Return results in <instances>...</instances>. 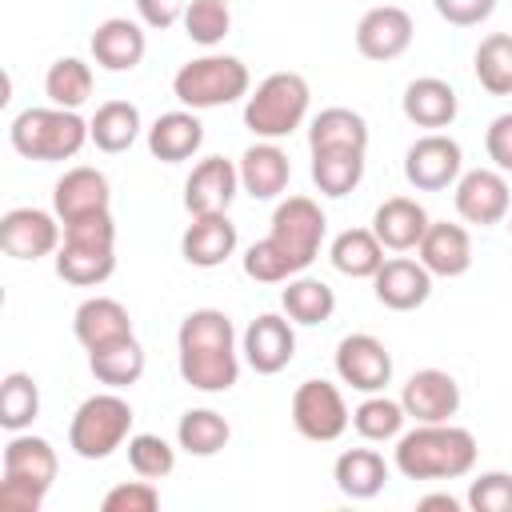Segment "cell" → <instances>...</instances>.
Returning a JSON list of instances; mask_svg holds the SVG:
<instances>
[{
    "label": "cell",
    "mask_w": 512,
    "mask_h": 512,
    "mask_svg": "<svg viewBox=\"0 0 512 512\" xmlns=\"http://www.w3.org/2000/svg\"><path fill=\"white\" fill-rule=\"evenodd\" d=\"M324 148H356L368 152V120L344 104H332L324 112L312 116L308 124V152H324Z\"/></svg>",
    "instance_id": "cell-30"
},
{
    "label": "cell",
    "mask_w": 512,
    "mask_h": 512,
    "mask_svg": "<svg viewBox=\"0 0 512 512\" xmlns=\"http://www.w3.org/2000/svg\"><path fill=\"white\" fill-rule=\"evenodd\" d=\"M180 24H184V36L192 44L216 48L232 32V8H228V0H188Z\"/></svg>",
    "instance_id": "cell-41"
},
{
    "label": "cell",
    "mask_w": 512,
    "mask_h": 512,
    "mask_svg": "<svg viewBox=\"0 0 512 512\" xmlns=\"http://www.w3.org/2000/svg\"><path fill=\"white\" fill-rule=\"evenodd\" d=\"M176 368L196 392H228L240 380V348L228 312L196 308L176 328Z\"/></svg>",
    "instance_id": "cell-1"
},
{
    "label": "cell",
    "mask_w": 512,
    "mask_h": 512,
    "mask_svg": "<svg viewBox=\"0 0 512 512\" xmlns=\"http://www.w3.org/2000/svg\"><path fill=\"white\" fill-rule=\"evenodd\" d=\"M132 404L112 388V392H96L88 396L72 420H68V448L80 456V460H108L116 448L128 444L132 436Z\"/></svg>",
    "instance_id": "cell-7"
},
{
    "label": "cell",
    "mask_w": 512,
    "mask_h": 512,
    "mask_svg": "<svg viewBox=\"0 0 512 512\" xmlns=\"http://www.w3.org/2000/svg\"><path fill=\"white\" fill-rule=\"evenodd\" d=\"M144 348H140V340L136 336H124V340H116V344H104V348H96V352H88V368H92V376L100 380V384H108V388H132L140 376H144Z\"/></svg>",
    "instance_id": "cell-34"
},
{
    "label": "cell",
    "mask_w": 512,
    "mask_h": 512,
    "mask_svg": "<svg viewBox=\"0 0 512 512\" xmlns=\"http://www.w3.org/2000/svg\"><path fill=\"white\" fill-rule=\"evenodd\" d=\"M240 264H244V276L256 280V284H284V280L300 276V272L292 268V260H288L268 236L256 240V244H248V252L240 256Z\"/></svg>",
    "instance_id": "cell-43"
},
{
    "label": "cell",
    "mask_w": 512,
    "mask_h": 512,
    "mask_svg": "<svg viewBox=\"0 0 512 512\" xmlns=\"http://www.w3.org/2000/svg\"><path fill=\"white\" fill-rule=\"evenodd\" d=\"M416 508H420V512H432V508H440V512H460V500H456L452 492H428V496L416 500Z\"/></svg>",
    "instance_id": "cell-50"
},
{
    "label": "cell",
    "mask_w": 512,
    "mask_h": 512,
    "mask_svg": "<svg viewBox=\"0 0 512 512\" xmlns=\"http://www.w3.org/2000/svg\"><path fill=\"white\" fill-rule=\"evenodd\" d=\"M372 292L392 312H416L432 296V272L412 256H388L372 276Z\"/></svg>",
    "instance_id": "cell-19"
},
{
    "label": "cell",
    "mask_w": 512,
    "mask_h": 512,
    "mask_svg": "<svg viewBox=\"0 0 512 512\" xmlns=\"http://www.w3.org/2000/svg\"><path fill=\"white\" fill-rule=\"evenodd\" d=\"M428 212L420 200L412 196H388L376 212H372V232L388 252H416V244L428 232Z\"/></svg>",
    "instance_id": "cell-23"
},
{
    "label": "cell",
    "mask_w": 512,
    "mask_h": 512,
    "mask_svg": "<svg viewBox=\"0 0 512 512\" xmlns=\"http://www.w3.org/2000/svg\"><path fill=\"white\" fill-rule=\"evenodd\" d=\"M104 512H156L160 508V492H156V480H124L116 488L104 492L100 500Z\"/></svg>",
    "instance_id": "cell-44"
},
{
    "label": "cell",
    "mask_w": 512,
    "mask_h": 512,
    "mask_svg": "<svg viewBox=\"0 0 512 512\" xmlns=\"http://www.w3.org/2000/svg\"><path fill=\"white\" fill-rule=\"evenodd\" d=\"M128 464L144 480H164L176 468V448L156 432H132L128 436Z\"/></svg>",
    "instance_id": "cell-42"
},
{
    "label": "cell",
    "mask_w": 512,
    "mask_h": 512,
    "mask_svg": "<svg viewBox=\"0 0 512 512\" xmlns=\"http://www.w3.org/2000/svg\"><path fill=\"white\" fill-rule=\"evenodd\" d=\"M236 168H240V192H248L252 200H276L292 180L288 152L276 140H256L252 148H244Z\"/></svg>",
    "instance_id": "cell-22"
},
{
    "label": "cell",
    "mask_w": 512,
    "mask_h": 512,
    "mask_svg": "<svg viewBox=\"0 0 512 512\" xmlns=\"http://www.w3.org/2000/svg\"><path fill=\"white\" fill-rule=\"evenodd\" d=\"M240 356L260 376L284 372L292 364V356H296V324L288 316H280V312L256 316L240 336Z\"/></svg>",
    "instance_id": "cell-14"
},
{
    "label": "cell",
    "mask_w": 512,
    "mask_h": 512,
    "mask_svg": "<svg viewBox=\"0 0 512 512\" xmlns=\"http://www.w3.org/2000/svg\"><path fill=\"white\" fill-rule=\"evenodd\" d=\"M228 4H232V0H228Z\"/></svg>",
    "instance_id": "cell-51"
},
{
    "label": "cell",
    "mask_w": 512,
    "mask_h": 512,
    "mask_svg": "<svg viewBox=\"0 0 512 512\" xmlns=\"http://www.w3.org/2000/svg\"><path fill=\"white\" fill-rule=\"evenodd\" d=\"M72 332L76 340L84 344V352H96L104 344H116L124 336H136L132 332V316L120 300L112 296H88L76 312H72Z\"/></svg>",
    "instance_id": "cell-26"
},
{
    "label": "cell",
    "mask_w": 512,
    "mask_h": 512,
    "mask_svg": "<svg viewBox=\"0 0 512 512\" xmlns=\"http://www.w3.org/2000/svg\"><path fill=\"white\" fill-rule=\"evenodd\" d=\"M92 64H84L80 56H60V60H52V68H48V76H44V92H48V100L56 104V108H80V104H88V96H92Z\"/></svg>",
    "instance_id": "cell-39"
},
{
    "label": "cell",
    "mask_w": 512,
    "mask_h": 512,
    "mask_svg": "<svg viewBox=\"0 0 512 512\" xmlns=\"http://www.w3.org/2000/svg\"><path fill=\"white\" fill-rule=\"evenodd\" d=\"M332 480L348 500H372L388 484V464L376 448H344L332 464Z\"/></svg>",
    "instance_id": "cell-28"
},
{
    "label": "cell",
    "mask_w": 512,
    "mask_h": 512,
    "mask_svg": "<svg viewBox=\"0 0 512 512\" xmlns=\"http://www.w3.org/2000/svg\"><path fill=\"white\" fill-rule=\"evenodd\" d=\"M232 440V424L216 412V408H188L176 424V444L188 452V456H216L224 452Z\"/></svg>",
    "instance_id": "cell-36"
},
{
    "label": "cell",
    "mask_w": 512,
    "mask_h": 512,
    "mask_svg": "<svg viewBox=\"0 0 512 512\" xmlns=\"http://www.w3.org/2000/svg\"><path fill=\"white\" fill-rule=\"evenodd\" d=\"M452 204H456L464 224H480V228L500 224L508 216V208H512L504 172L500 168H468V172H460V180L452 184Z\"/></svg>",
    "instance_id": "cell-12"
},
{
    "label": "cell",
    "mask_w": 512,
    "mask_h": 512,
    "mask_svg": "<svg viewBox=\"0 0 512 512\" xmlns=\"http://www.w3.org/2000/svg\"><path fill=\"white\" fill-rule=\"evenodd\" d=\"M52 212L60 216V224H72V220L96 216V212H112L108 176L100 168H88V164L68 168L52 188Z\"/></svg>",
    "instance_id": "cell-18"
},
{
    "label": "cell",
    "mask_w": 512,
    "mask_h": 512,
    "mask_svg": "<svg viewBox=\"0 0 512 512\" xmlns=\"http://www.w3.org/2000/svg\"><path fill=\"white\" fill-rule=\"evenodd\" d=\"M484 152L492 160V168L500 172H512V112H500L488 132H484Z\"/></svg>",
    "instance_id": "cell-48"
},
{
    "label": "cell",
    "mask_w": 512,
    "mask_h": 512,
    "mask_svg": "<svg viewBox=\"0 0 512 512\" xmlns=\"http://www.w3.org/2000/svg\"><path fill=\"white\" fill-rule=\"evenodd\" d=\"M476 436L452 420L444 424H416L412 432L396 436L392 464L404 480H460L476 468Z\"/></svg>",
    "instance_id": "cell-2"
},
{
    "label": "cell",
    "mask_w": 512,
    "mask_h": 512,
    "mask_svg": "<svg viewBox=\"0 0 512 512\" xmlns=\"http://www.w3.org/2000/svg\"><path fill=\"white\" fill-rule=\"evenodd\" d=\"M412 36H416V24L400 4H376L356 24V52L364 60L388 64L412 48Z\"/></svg>",
    "instance_id": "cell-15"
},
{
    "label": "cell",
    "mask_w": 512,
    "mask_h": 512,
    "mask_svg": "<svg viewBox=\"0 0 512 512\" xmlns=\"http://www.w3.org/2000/svg\"><path fill=\"white\" fill-rule=\"evenodd\" d=\"M240 192V168L224 156H204L184 180V208L188 216H216L228 212Z\"/></svg>",
    "instance_id": "cell-17"
},
{
    "label": "cell",
    "mask_w": 512,
    "mask_h": 512,
    "mask_svg": "<svg viewBox=\"0 0 512 512\" xmlns=\"http://www.w3.org/2000/svg\"><path fill=\"white\" fill-rule=\"evenodd\" d=\"M204 144V124L192 108H176V112H164L152 120L148 128V152L160 160V164H180V160H192Z\"/></svg>",
    "instance_id": "cell-27"
},
{
    "label": "cell",
    "mask_w": 512,
    "mask_h": 512,
    "mask_svg": "<svg viewBox=\"0 0 512 512\" xmlns=\"http://www.w3.org/2000/svg\"><path fill=\"white\" fill-rule=\"evenodd\" d=\"M280 308H284V316H288L292 324L316 328V324L332 320V312H336V292H332L324 280H316V276H304V272H300V276L284 280Z\"/></svg>",
    "instance_id": "cell-33"
},
{
    "label": "cell",
    "mask_w": 512,
    "mask_h": 512,
    "mask_svg": "<svg viewBox=\"0 0 512 512\" xmlns=\"http://www.w3.org/2000/svg\"><path fill=\"white\" fill-rule=\"evenodd\" d=\"M404 420H408L404 404L392 400V396H384V392H368V396L352 408V428H356L360 440H368V444L396 440V436L404 432Z\"/></svg>",
    "instance_id": "cell-38"
},
{
    "label": "cell",
    "mask_w": 512,
    "mask_h": 512,
    "mask_svg": "<svg viewBox=\"0 0 512 512\" xmlns=\"http://www.w3.org/2000/svg\"><path fill=\"white\" fill-rule=\"evenodd\" d=\"M236 224L228 220V212L216 216H192V224L180 236V256L192 268H220L232 252H236Z\"/></svg>",
    "instance_id": "cell-25"
},
{
    "label": "cell",
    "mask_w": 512,
    "mask_h": 512,
    "mask_svg": "<svg viewBox=\"0 0 512 512\" xmlns=\"http://www.w3.org/2000/svg\"><path fill=\"white\" fill-rule=\"evenodd\" d=\"M364 180V152L356 148H324L312 152V184L320 188V196H348L352 188H360Z\"/></svg>",
    "instance_id": "cell-35"
},
{
    "label": "cell",
    "mask_w": 512,
    "mask_h": 512,
    "mask_svg": "<svg viewBox=\"0 0 512 512\" xmlns=\"http://www.w3.org/2000/svg\"><path fill=\"white\" fill-rule=\"evenodd\" d=\"M248 92H252L248 64L240 56H228V52L196 56V60L180 64V72L172 76V96L192 112H208V108L248 100Z\"/></svg>",
    "instance_id": "cell-5"
},
{
    "label": "cell",
    "mask_w": 512,
    "mask_h": 512,
    "mask_svg": "<svg viewBox=\"0 0 512 512\" xmlns=\"http://www.w3.org/2000/svg\"><path fill=\"white\" fill-rule=\"evenodd\" d=\"M184 8H188V0H136L140 24H144V28H156V32L180 24V20H184Z\"/></svg>",
    "instance_id": "cell-49"
},
{
    "label": "cell",
    "mask_w": 512,
    "mask_h": 512,
    "mask_svg": "<svg viewBox=\"0 0 512 512\" xmlns=\"http://www.w3.org/2000/svg\"><path fill=\"white\" fill-rule=\"evenodd\" d=\"M324 232H328V216L320 212V204L312 196L280 200L276 212H272V224H268V240L292 260L296 272H304L320 256Z\"/></svg>",
    "instance_id": "cell-8"
},
{
    "label": "cell",
    "mask_w": 512,
    "mask_h": 512,
    "mask_svg": "<svg viewBox=\"0 0 512 512\" xmlns=\"http://www.w3.org/2000/svg\"><path fill=\"white\" fill-rule=\"evenodd\" d=\"M40 416V388L28 372H8L0 380V424L8 432H24Z\"/></svg>",
    "instance_id": "cell-40"
},
{
    "label": "cell",
    "mask_w": 512,
    "mask_h": 512,
    "mask_svg": "<svg viewBox=\"0 0 512 512\" xmlns=\"http://www.w3.org/2000/svg\"><path fill=\"white\" fill-rule=\"evenodd\" d=\"M432 8L452 28H476L496 12V0H432Z\"/></svg>",
    "instance_id": "cell-46"
},
{
    "label": "cell",
    "mask_w": 512,
    "mask_h": 512,
    "mask_svg": "<svg viewBox=\"0 0 512 512\" xmlns=\"http://www.w3.org/2000/svg\"><path fill=\"white\" fill-rule=\"evenodd\" d=\"M336 376L352 392H384L392 384V352L372 332H352L336 344Z\"/></svg>",
    "instance_id": "cell-11"
},
{
    "label": "cell",
    "mask_w": 512,
    "mask_h": 512,
    "mask_svg": "<svg viewBox=\"0 0 512 512\" xmlns=\"http://www.w3.org/2000/svg\"><path fill=\"white\" fill-rule=\"evenodd\" d=\"M388 248L376 240L372 228H344L332 244H328V260L340 276H352V280H372L376 268L388 260L384 256Z\"/></svg>",
    "instance_id": "cell-31"
},
{
    "label": "cell",
    "mask_w": 512,
    "mask_h": 512,
    "mask_svg": "<svg viewBox=\"0 0 512 512\" xmlns=\"http://www.w3.org/2000/svg\"><path fill=\"white\" fill-rule=\"evenodd\" d=\"M48 488H40L36 480H20V476H4L0 480V508L8 512H40Z\"/></svg>",
    "instance_id": "cell-47"
},
{
    "label": "cell",
    "mask_w": 512,
    "mask_h": 512,
    "mask_svg": "<svg viewBox=\"0 0 512 512\" xmlns=\"http://www.w3.org/2000/svg\"><path fill=\"white\" fill-rule=\"evenodd\" d=\"M56 276L76 288H96L116 272V220L112 212L80 216L64 224V240L56 248Z\"/></svg>",
    "instance_id": "cell-4"
},
{
    "label": "cell",
    "mask_w": 512,
    "mask_h": 512,
    "mask_svg": "<svg viewBox=\"0 0 512 512\" xmlns=\"http://www.w3.org/2000/svg\"><path fill=\"white\" fill-rule=\"evenodd\" d=\"M0 468H4V476H20V480H36L40 488H52V480L60 472V460H56V448L44 436L12 432L8 444H4Z\"/></svg>",
    "instance_id": "cell-29"
},
{
    "label": "cell",
    "mask_w": 512,
    "mask_h": 512,
    "mask_svg": "<svg viewBox=\"0 0 512 512\" xmlns=\"http://www.w3.org/2000/svg\"><path fill=\"white\" fill-rule=\"evenodd\" d=\"M472 72L488 96H512V32H488L472 52Z\"/></svg>",
    "instance_id": "cell-37"
},
{
    "label": "cell",
    "mask_w": 512,
    "mask_h": 512,
    "mask_svg": "<svg viewBox=\"0 0 512 512\" xmlns=\"http://www.w3.org/2000/svg\"><path fill=\"white\" fill-rule=\"evenodd\" d=\"M8 140L16 148V156L36 160V164H56V160H72L88 140V120L72 108H24L12 116L8 124Z\"/></svg>",
    "instance_id": "cell-3"
},
{
    "label": "cell",
    "mask_w": 512,
    "mask_h": 512,
    "mask_svg": "<svg viewBox=\"0 0 512 512\" xmlns=\"http://www.w3.org/2000/svg\"><path fill=\"white\" fill-rule=\"evenodd\" d=\"M140 128H144V120H140V108H136L132 100H108V104H100L96 116L88 120L92 144H96L100 152H108V156L128 152V148L140 140Z\"/></svg>",
    "instance_id": "cell-32"
},
{
    "label": "cell",
    "mask_w": 512,
    "mask_h": 512,
    "mask_svg": "<svg viewBox=\"0 0 512 512\" xmlns=\"http://www.w3.org/2000/svg\"><path fill=\"white\" fill-rule=\"evenodd\" d=\"M400 108H404V116H408L416 128L440 132V128H448V124L456 120L460 96H456V88H452L448 80H440V76H416V80L404 88Z\"/></svg>",
    "instance_id": "cell-24"
},
{
    "label": "cell",
    "mask_w": 512,
    "mask_h": 512,
    "mask_svg": "<svg viewBox=\"0 0 512 512\" xmlns=\"http://www.w3.org/2000/svg\"><path fill=\"white\" fill-rule=\"evenodd\" d=\"M64 240V224L56 212L44 208H8L0 216V244L12 260H40L56 256Z\"/></svg>",
    "instance_id": "cell-13"
},
{
    "label": "cell",
    "mask_w": 512,
    "mask_h": 512,
    "mask_svg": "<svg viewBox=\"0 0 512 512\" xmlns=\"http://www.w3.org/2000/svg\"><path fill=\"white\" fill-rule=\"evenodd\" d=\"M400 404L416 424H444L460 412V384L444 368H420L404 380Z\"/></svg>",
    "instance_id": "cell-16"
},
{
    "label": "cell",
    "mask_w": 512,
    "mask_h": 512,
    "mask_svg": "<svg viewBox=\"0 0 512 512\" xmlns=\"http://www.w3.org/2000/svg\"><path fill=\"white\" fill-rule=\"evenodd\" d=\"M308 104H312V88L300 72H272L256 84V92H248L244 128L256 140H284L304 124Z\"/></svg>",
    "instance_id": "cell-6"
},
{
    "label": "cell",
    "mask_w": 512,
    "mask_h": 512,
    "mask_svg": "<svg viewBox=\"0 0 512 512\" xmlns=\"http://www.w3.org/2000/svg\"><path fill=\"white\" fill-rule=\"evenodd\" d=\"M292 424H296V432L304 440L332 444V440H340L348 432L352 412L344 404V392L332 380H304L292 392Z\"/></svg>",
    "instance_id": "cell-9"
},
{
    "label": "cell",
    "mask_w": 512,
    "mask_h": 512,
    "mask_svg": "<svg viewBox=\"0 0 512 512\" xmlns=\"http://www.w3.org/2000/svg\"><path fill=\"white\" fill-rule=\"evenodd\" d=\"M416 260L444 280H456L472 268V236L464 224H448V220H432L424 240L416 244Z\"/></svg>",
    "instance_id": "cell-21"
},
{
    "label": "cell",
    "mask_w": 512,
    "mask_h": 512,
    "mask_svg": "<svg viewBox=\"0 0 512 512\" xmlns=\"http://www.w3.org/2000/svg\"><path fill=\"white\" fill-rule=\"evenodd\" d=\"M460 172H464V152L448 132H424L404 152V180L416 192H444L460 180Z\"/></svg>",
    "instance_id": "cell-10"
},
{
    "label": "cell",
    "mask_w": 512,
    "mask_h": 512,
    "mask_svg": "<svg viewBox=\"0 0 512 512\" xmlns=\"http://www.w3.org/2000/svg\"><path fill=\"white\" fill-rule=\"evenodd\" d=\"M88 48L104 72H132L148 52V36H144V24H136L128 16H108L92 28Z\"/></svg>",
    "instance_id": "cell-20"
},
{
    "label": "cell",
    "mask_w": 512,
    "mask_h": 512,
    "mask_svg": "<svg viewBox=\"0 0 512 512\" xmlns=\"http://www.w3.org/2000/svg\"><path fill=\"white\" fill-rule=\"evenodd\" d=\"M472 512H512V476L508 472H480L468 484Z\"/></svg>",
    "instance_id": "cell-45"
}]
</instances>
